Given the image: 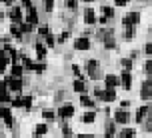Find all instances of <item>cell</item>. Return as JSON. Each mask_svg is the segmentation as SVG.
<instances>
[{
    "instance_id": "2e32d148",
    "label": "cell",
    "mask_w": 152,
    "mask_h": 138,
    "mask_svg": "<svg viewBox=\"0 0 152 138\" xmlns=\"http://www.w3.org/2000/svg\"><path fill=\"white\" fill-rule=\"evenodd\" d=\"M26 22L28 24H32V26H34V24H38V12H36V8H28V16H26Z\"/></svg>"
},
{
    "instance_id": "52a82bcc",
    "label": "cell",
    "mask_w": 152,
    "mask_h": 138,
    "mask_svg": "<svg viewBox=\"0 0 152 138\" xmlns=\"http://www.w3.org/2000/svg\"><path fill=\"white\" fill-rule=\"evenodd\" d=\"M120 82H122V86H124L126 90H130V88H132V72H130V70H122Z\"/></svg>"
},
{
    "instance_id": "5b68a950",
    "label": "cell",
    "mask_w": 152,
    "mask_h": 138,
    "mask_svg": "<svg viewBox=\"0 0 152 138\" xmlns=\"http://www.w3.org/2000/svg\"><path fill=\"white\" fill-rule=\"evenodd\" d=\"M138 22H140V14L138 12H128V14L122 18V24L124 26H136Z\"/></svg>"
},
{
    "instance_id": "7bdbcfd3",
    "label": "cell",
    "mask_w": 152,
    "mask_h": 138,
    "mask_svg": "<svg viewBox=\"0 0 152 138\" xmlns=\"http://www.w3.org/2000/svg\"><path fill=\"white\" fill-rule=\"evenodd\" d=\"M72 72H74V74H76V76H78V78H82V74H80V68H78L76 64H74V66H72Z\"/></svg>"
},
{
    "instance_id": "603a6c76",
    "label": "cell",
    "mask_w": 152,
    "mask_h": 138,
    "mask_svg": "<svg viewBox=\"0 0 152 138\" xmlns=\"http://www.w3.org/2000/svg\"><path fill=\"white\" fill-rule=\"evenodd\" d=\"M10 34H12V36H14V38H22V30H20V26H18V24H12V26H10Z\"/></svg>"
},
{
    "instance_id": "836d02e7",
    "label": "cell",
    "mask_w": 152,
    "mask_h": 138,
    "mask_svg": "<svg viewBox=\"0 0 152 138\" xmlns=\"http://www.w3.org/2000/svg\"><path fill=\"white\" fill-rule=\"evenodd\" d=\"M142 124H144V128H146L148 132H152V116H148V118H146Z\"/></svg>"
},
{
    "instance_id": "60d3db41",
    "label": "cell",
    "mask_w": 152,
    "mask_h": 138,
    "mask_svg": "<svg viewBox=\"0 0 152 138\" xmlns=\"http://www.w3.org/2000/svg\"><path fill=\"white\" fill-rule=\"evenodd\" d=\"M128 2H130V0H114V4H116V6H126Z\"/></svg>"
},
{
    "instance_id": "74e56055",
    "label": "cell",
    "mask_w": 152,
    "mask_h": 138,
    "mask_svg": "<svg viewBox=\"0 0 152 138\" xmlns=\"http://www.w3.org/2000/svg\"><path fill=\"white\" fill-rule=\"evenodd\" d=\"M66 6H68L70 10H76V6H78V2H76V0H66Z\"/></svg>"
},
{
    "instance_id": "1f68e13d",
    "label": "cell",
    "mask_w": 152,
    "mask_h": 138,
    "mask_svg": "<svg viewBox=\"0 0 152 138\" xmlns=\"http://www.w3.org/2000/svg\"><path fill=\"white\" fill-rule=\"evenodd\" d=\"M42 116H44L46 120H54V116H56V114H54V110H44Z\"/></svg>"
},
{
    "instance_id": "db71d44e",
    "label": "cell",
    "mask_w": 152,
    "mask_h": 138,
    "mask_svg": "<svg viewBox=\"0 0 152 138\" xmlns=\"http://www.w3.org/2000/svg\"><path fill=\"white\" fill-rule=\"evenodd\" d=\"M2 18H4V14H2V12H0V20H2Z\"/></svg>"
},
{
    "instance_id": "3957f363",
    "label": "cell",
    "mask_w": 152,
    "mask_h": 138,
    "mask_svg": "<svg viewBox=\"0 0 152 138\" xmlns=\"http://www.w3.org/2000/svg\"><path fill=\"white\" fill-rule=\"evenodd\" d=\"M4 80H6L8 90L18 92V94H20V90H22V78H12V76H8V78H4Z\"/></svg>"
},
{
    "instance_id": "ba28073f",
    "label": "cell",
    "mask_w": 152,
    "mask_h": 138,
    "mask_svg": "<svg viewBox=\"0 0 152 138\" xmlns=\"http://www.w3.org/2000/svg\"><path fill=\"white\" fill-rule=\"evenodd\" d=\"M114 122L116 124H128L130 122V114L126 110H118V112H114Z\"/></svg>"
},
{
    "instance_id": "484cf974",
    "label": "cell",
    "mask_w": 152,
    "mask_h": 138,
    "mask_svg": "<svg viewBox=\"0 0 152 138\" xmlns=\"http://www.w3.org/2000/svg\"><path fill=\"white\" fill-rule=\"evenodd\" d=\"M34 48H36V52H38V58H44V54H46V48L42 44H40V42H36V44H34Z\"/></svg>"
},
{
    "instance_id": "5bb4252c",
    "label": "cell",
    "mask_w": 152,
    "mask_h": 138,
    "mask_svg": "<svg viewBox=\"0 0 152 138\" xmlns=\"http://www.w3.org/2000/svg\"><path fill=\"white\" fill-rule=\"evenodd\" d=\"M72 114H74V106H72L70 102H68V104H62V106H60V116H62V118H70Z\"/></svg>"
},
{
    "instance_id": "277c9868",
    "label": "cell",
    "mask_w": 152,
    "mask_h": 138,
    "mask_svg": "<svg viewBox=\"0 0 152 138\" xmlns=\"http://www.w3.org/2000/svg\"><path fill=\"white\" fill-rule=\"evenodd\" d=\"M0 118H4V122H6L8 128H12V124H14V118H12V112H10V106H0Z\"/></svg>"
},
{
    "instance_id": "e0dca14e",
    "label": "cell",
    "mask_w": 152,
    "mask_h": 138,
    "mask_svg": "<svg viewBox=\"0 0 152 138\" xmlns=\"http://www.w3.org/2000/svg\"><path fill=\"white\" fill-rule=\"evenodd\" d=\"M84 22L86 24H94L96 22V14H94L92 8H86V10H84Z\"/></svg>"
},
{
    "instance_id": "8992f818",
    "label": "cell",
    "mask_w": 152,
    "mask_h": 138,
    "mask_svg": "<svg viewBox=\"0 0 152 138\" xmlns=\"http://www.w3.org/2000/svg\"><path fill=\"white\" fill-rule=\"evenodd\" d=\"M8 16H10L12 24H22V10H20L18 6H12V8H10Z\"/></svg>"
},
{
    "instance_id": "bcb514c9",
    "label": "cell",
    "mask_w": 152,
    "mask_h": 138,
    "mask_svg": "<svg viewBox=\"0 0 152 138\" xmlns=\"http://www.w3.org/2000/svg\"><path fill=\"white\" fill-rule=\"evenodd\" d=\"M144 50H146V54H152V42H148V44H146Z\"/></svg>"
},
{
    "instance_id": "d590c367",
    "label": "cell",
    "mask_w": 152,
    "mask_h": 138,
    "mask_svg": "<svg viewBox=\"0 0 152 138\" xmlns=\"http://www.w3.org/2000/svg\"><path fill=\"white\" fill-rule=\"evenodd\" d=\"M44 6L48 12H52V8H54V0H44Z\"/></svg>"
},
{
    "instance_id": "f907efd6",
    "label": "cell",
    "mask_w": 152,
    "mask_h": 138,
    "mask_svg": "<svg viewBox=\"0 0 152 138\" xmlns=\"http://www.w3.org/2000/svg\"><path fill=\"white\" fill-rule=\"evenodd\" d=\"M148 116H152V106H148Z\"/></svg>"
},
{
    "instance_id": "30bf717a",
    "label": "cell",
    "mask_w": 152,
    "mask_h": 138,
    "mask_svg": "<svg viewBox=\"0 0 152 138\" xmlns=\"http://www.w3.org/2000/svg\"><path fill=\"white\" fill-rule=\"evenodd\" d=\"M8 62H10V54H8V50L0 48V74H4V70H6Z\"/></svg>"
},
{
    "instance_id": "8d00e7d4",
    "label": "cell",
    "mask_w": 152,
    "mask_h": 138,
    "mask_svg": "<svg viewBox=\"0 0 152 138\" xmlns=\"http://www.w3.org/2000/svg\"><path fill=\"white\" fill-rule=\"evenodd\" d=\"M94 96L100 100H104V90H100V88H94Z\"/></svg>"
},
{
    "instance_id": "c3c4849f",
    "label": "cell",
    "mask_w": 152,
    "mask_h": 138,
    "mask_svg": "<svg viewBox=\"0 0 152 138\" xmlns=\"http://www.w3.org/2000/svg\"><path fill=\"white\" fill-rule=\"evenodd\" d=\"M20 2H22V4H24L26 8H30V0H20Z\"/></svg>"
},
{
    "instance_id": "e575fe53",
    "label": "cell",
    "mask_w": 152,
    "mask_h": 138,
    "mask_svg": "<svg viewBox=\"0 0 152 138\" xmlns=\"http://www.w3.org/2000/svg\"><path fill=\"white\" fill-rule=\"evenodd\" d=\"M12 106H16V108L22 106V96H16V98L12 100Z\"/></svg>"
},
{
    "instance_id": "f35d334b",
    "label": "cell",
    "mask_w": 152,
    "mask_h": 138,
    "mask_svg": "<svg viewBox=\"0 0 152 138\" xmlns=\"http://www.w3.org/2000/svg\"><path fill=\"white\" fill-rule=\"evenodd\" d=\"M38 32H40L42 36H48V34H50V30H48V26H40V28H38Z\"/></svg>"
},
{
    "instance_id": "ee69618b",
    "label": "cell",
    "mask_w": 152,
    "mask_h": 138,
    "mask_svg": "<svg viewBox=\"0 0 152 138\" xmlns=\"http://www.w3.org/2000/svg\"><path fill=\"white\" fill-rule=\"evenodd\" d=\"M146 72H148V74H152V58L146 62Z\"/></svg>"
},
{
    "instance_id": "cb8c5ba5",
    "label": "cell",
    "mask_w": 152,
    "mask_h": 138,
    "mask_svg": "<svg viewBox=\"0 0 152 138\" xmlns=\"http://www.w3.org/2000/svg\"><path fill=\"white\" fill-rule=\"evenodd\" d=\"M136 36V28L134 26H126V30H124V38H134Z\"/></svg>"
},
{
    "instance_id": "9c48e42d",
    "label": "cell",
    "mask_w": 152,
    "mask_h": 138,
    "mask_svg": "<svg viewBox=\"0 0 152 138\" xmlns=\"http://www.w3.org/2000/svg\"><path fill=\"white\" fill-rule=\"evenodd\" d=\"M10 102V92H8V86H6V80L0 82V104H6Z\"/></svg>"
},
{
    "instance_id": "4fadbf2b",
    "label": "cell",
    "mask_w": 152,
    "mask_h": 138,
    "mask_svg": "<svg viewBox=\"0 0 152 138\" xmlns=\"http://www.w3.org/2000/svg\"><path fill=\"white\" fill-rule=\"evenodd\" d=\"M104 84H106V88H116V86L120 84V78L116 76V74H108L104 78Z\"/></svg>"
},
{
    "instance_id": "7402d4cb",
    "label": "cell",
    "mask_w": 152,
    "mask_h": 138,
    "mask_svg": "<svg viewBox=\"0 0 152 138\" xmlns=\"http://www.w3.org/2000/svg\"><path fill=\"white\" fill-rule=\"evenodd\" d=\"M114 130H116V122H108L106 124V134H104V138H114Z\"/></svg>"
},
{
    "instance_id": "7a4b0ae2",
    "label": "cell",
    "mask_w": 152,
    "mask_h": 138,
    "mask_svg": "<svg viewBox=\"0 0 152 138\" xmlns=\"http://www.w3.org/2000/svg\"><path fill=\"white\" fill-rule=\"evenodd\" d=\"M140 98L142 100H152V74L148 80L142 82V90H140Z\"/></svg>"
},
{
    "instance_id": "d4e9b609",
    "label": "cell",
    "mask_w": 152,
    "mask_h": 138,
    "mask_svg": "<svg viewBox=\"0 0 152 138\" xmlns=\"http://www.w3.org/2000/svg\"><path fill=\"white\" fill-rule=\"evenodd\" d=\"M80 104H82V106H94V102H92L86 94H80Z\"/></svg>"
},
{
    "instance_id": "f546056e",
    "label": "cell",
    "mask_w": 152,
    "mask_h": 138,
    "mask_svg": "<svg viewBox=\"0 0 152 138\" xmlns=\"http://www.w3.org/2000/svg\"><path fill=\"white\" fill-rule=\"evenodd\" d=\"M32 106V96H22V108H30Z\"/></svg>"
},
{
    "instance_id": "83f0119b",
    "label": "cell",
    "mask_w": 152,
    "mask_h": 138,
    "mask_svg": "<svg viewBox=\"0 0 152 138\" xmlns=\"http://www.w3.org/2000/svg\"><path fill=\"white\" fill-rule=\"evenodd\" d=\"M34 132H36L38 136H42V134H46V132H48V126H46V124H38Z\"/></svg>"
},
{
    "instance_id": "9a60e30c",
    "label": "cell",
    "mask_w": 152,
    "mask_h": 138,
    "mask_svg": "<svg viewBox=\"0 0 152 138\" xmlns=\"http://www.w3.org/2000/svg\"><path fill=\"white\" fill-rule=\"evenodd\" d=\"M146 116H148V104L146 106H140L138 108V112H136V122L138 124H142L146 120Z\"/></svg>"
},
{
    "instance_id": "ab89813d",
    "label": "cell",
    "mask_w": 152,
    "mask_h": 138,
    "mask_svg": "<svg viewBox=\"0 0 152 138\" xmlns=\"http://www.w3.org/2000/svg\"><path fill=\"white\" fill-rule=\"evenodd\" d=\"M62 132H64V136H66V138L72 136V130H70V126H62Z\"/></svg>"
},
{
    "instance_id": "d6a6232c",
    "label": "cell",
    "mask_w": 152,
    "mask_h": 138,
    "mask_svg": "<svg viewBox=\"0 0 152 138\" xmlns=\"http://www.w3.org/2000/svg\"><path fill=\"white\" fill-rule=\"evenodd\" d=\"M20 30H22V34H24V32H32V24L22 22V24H20Z\"/></svg>"
},
{
    "instance_id": "681fc988",
    "label": "cell",
    "mask_w": 152,
    "mask_h": 138,
    "mask_svg": "<svg viewBox=\"0 0 152 138\" xmlns=\"http://www.w3.org/2000/svg\"><path fill=\"white\" fill-rule=\"evenodd\" d=\"M78 138H94V134H80Z\"/></svg>"
},
{
    "instance_id": "816d5d0a",
    "label": "cell",
    "mask_w": 152,
    "mask_h": 138,
    "mask_svg": "<svg viewBox=\"0 0 152 138\" xmlns=\"http://www.w3.org/2000/svg\"><path fill=\"white\" fill-rule=\"evenodd\" d=\"M2 2H4V4H10V2H12V0H2Z\"/></svg>"
},
{
    "instance_id": "f1b7e54d",
    "label": "cell",
    "mask_w": 152,
    "mask_h": 138,
    "mask_svg": "<svg viewBox=\"0 0 152 138\" xmlns=\"http://www.w3.org/2000/svg\"><path fill=\"white\" fill-rule=\"evenodd\" d=\"M102 12H104V18H112L114 16V10L110 6H102Z\"/></svg>"
},
{
    "instance_id": "7c38bea8",
    "label": "cell",
    "mask_w": 152,
    "mask_h": 138,
    "mask_svg": "<svg viewBox=\"0 0 152 138\" xmlns=\"http://www.w3.org/2000/svg\"><path fill=\"white\" fill-rule=\"evenodd\" d=\"M72 88H74V92H78V94H86V80L84 78H78V80H74V84H72Z\"/></svg>"
},
{
    "instance_id": "b9f144b4",
    "label": "cell",
    "mask_w": 152,
    "mask_h": 138,
    "mask_svg": "<svg viewBox=\"0 0 152 138\" xmlns=\"http://www.w3.org/2000/svg\"><path fill=\"white\" fill-rule=\"evenodd\" d=\"M46 44H48V46H54V36H52V34H48V36H46Z\"/></svg>"
},
{
    "instance_id": "6da1fadb",
    "label": "cell",
    "mask_w": 152,
    "mask_h": 138,
    "mask_svg": "<svg viewBox=\"0 0 152 138\" xmlns=\"http://www.w3.org/2000/svg\"><path fill=\"white\" fill-rule=\"evenodd\" d=\"M86 68H88V76H90L92 80H98L100 74H102V70H100V62H98V60H88Z\"/></svg>"
},
{
    "instance_id": "7dc6e473",
    "label": "cell",
    "mask_w": 152,
    "mask_h": 138,
    "mask_svg": "<svg viewBox=\"0 0 152 138\" xmlns=\"http://www.w3.org/2000/svg\"><path fill=\"white\" fill-rule=\"evenodd\" d=\"M128 106H130V102H128V100H124V102H122V110H126Z\"/></svg>"
},
{
    "instance_id": "ac0fdd59",
    "label": "cell",
    "mask_w": 152,
    "mask_h": 138,
    "mask_svg": "<svg viewBox=\"0 0 152 138\" xmlns=\"http://www.w3.org/2000/svg\"><path fill=\"white\" fill-rule=\"evenodd\" d=\"M134 136H136V130L130 128V126H126V128H122L118 132V138H134Z\"/></svg>"
},
{
    "instance_id": "4316f807",
    "label": "cell",
    "mask_w": 152,
    "mask_h": 138,
    "mask_svg": "<svg viewBox=\"0 0 152 138\" xmlns=\"http://www.w3.org/2000/svg\"><path fill=\"white\" fill-rule=\"evenodd\" d=\"M22 64H24V68H30V70H34V62L28 58V56H22Z\"/></svg>"
},
{
    "instance_id": "44dd1931",
    "label": "cell",
    "mask_w": 152,
    "mask_h": 138,
    "mask_svg": "<svg viewBox=\"0 0 152 138\" xmlns=\"http://www.w3.org/2000/svg\"><path fill=\"white\" fill-rule=\"evenodd\" d=\"M80 120H82L84 124H92V122H94V120H96V114H94V112H84V114H82V118H80Z\"/></svg>"
},
{
    "instance_id": "4dcf8cb0",
    "label": "cell",
    "mask_w": 152,
    "mask_h": 138,
    "mask_svg": "<svg viewBox=\"0 0 152 138\" xmlns=\"http://www.w3.org/2000/svg\"><path fill=\"white\" fill-rule=\"evenodd\" d=\"M132 64H134L132 58H122V66H124V70H130V68H132Z\"/></svg>"
},
{
    "instance_id": "f6af8a7d",
    "label": "cell",
    "mask_w": 152,
    "mask_h": 138,
    "mask_svg": "<svg viewBox=\"0 0 152 138\" xmlns=\"http://www.w3.org/2000/svg\"><path fill=\"white\" fill-rule=\"evenodd\" d=\"M34 70L36 72H44V64H34Z\"/></svg>"
},
{
    "instance_id": "d6986e66",
    "label": "cell",
    "mask_w": 152,
    "mask_h": 138,
    "mask_svg": "<svg viewBox=\"0 0 152 138\" xmlns=\"http://www.w3.org/2000/svg\"><path fill=\"white\" fill-rule=\"evenodd\" d=\"M116 100V88H104V102H114Z\"/></svg>"
},
{
    "instance_id": "8fae6325",
    "label": "cell",
    "mask_w": 152,
    "mask_h": 138,
    "mask_svg": "<svg viewBox=\"0 0 152 138\" xmlns=\"http://www.w3.org/2000/svg\"><path fill=\"white\" fill-rule=\"evenodd\" d=\"M74 48L76 50H88L90 48V40L86 38V36H80V38L74 40Z\"/></svg>"
},
{
    "instance_id": "f5cc1de1",
    "label": "cell",
    "mask_w": 152,
    "mask_h": 138,
    "mask_svg": "<svg viewBox=\"0 0 152 138\" xmlns=\"http://www.w3.org/2000/svg\"><path fill=\"white\" fill-rule=\"evenodd\" d=\"M82 2H94V0H82Z\"/></svg>"
},
{
    "instance_id": "ffe728a7",
    "label": "cell",
    "mask_w": 152,
    "mask_h": 138,
    "mask_svg": "<svg viewBox=\"0 0 152 138\" xmlns=\"http://www.w3.org/2000/svg\"><path fill=\"white\" fill-rule=\"evenodd\" d=\"M22 72H24L22 64H14V66H12V72H10V76H12V78H20V76H22Z\"/></svg>"
}]
</instances>
